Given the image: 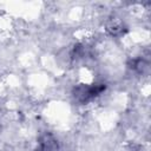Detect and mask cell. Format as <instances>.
Here are the masks:
<instances>
[{
	"mask_svg": "<svg viewBox=\"0 0 151 151\" xmlns=\"http://www.w3.org/2000/svg\"><path fill=\"white\" fill-rule=\"evenodd\" d=\"M106 85L103 83H96V84H79L73 87L72 96L76 101L80 104H86L90 100L98 97L103 91H105Z\"/></svg>",
	"mask_w": 151,
	"mask_h": 151,
	"instance_id": "1",
	"label": "cell"
},
{
	"mask_svg": "<svg viewBox=\"0 0 151 151\" xmlns=\"http://www.w3.org/2000/svg\"><path fill=\"white\" fill-rule=\"evenodd\" d=\"M105 27H106V32L112 37H122L125 34V32L127 29L124 21L116 15H111L106 20Z\"/></svg>",
	"mask_w": 151,
	"mask_h": 151,
	"instance_id": "2",
	"label": "cell"
},
{
	"mask_svg": "<svg viewBox=\"0 0 151 151\" xmlns=\"http://www.w3.org/2000/svg\"><path fill=\"white\" fill-rule=\"evenodd\" d=\"M58 150H59V143L52 133L45 132L39 137L37 151H58Z\"/></svg>",
	"mask_w": 151,
	"mask_h": 151,
	"instance_id": "3",
	"label": "cell"
}]
</instances>
